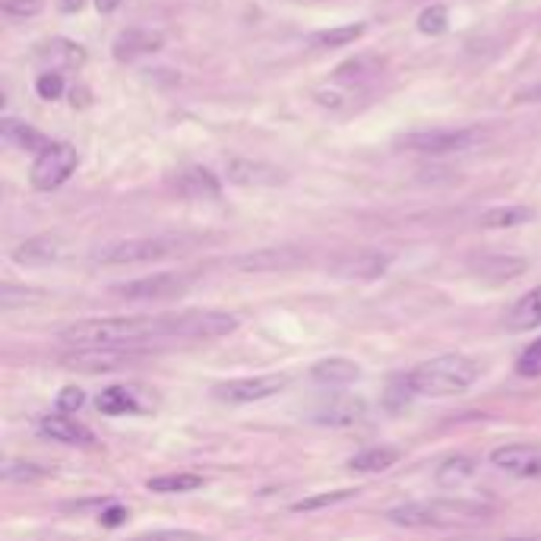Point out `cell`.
<instances>
[{"mask_svg": "<svg viewBox=\"0 0 541 541\" xmlns=\"http://www.w3.org/2000/svg\"><path fill=\"white\" fill-rule=\"evenodd\" d=\"M36 93H38V99H44V101L61 99V95H64V77L54 70L42 73V77L36 79Z\"/></svg>", "mask_w": 541, "mask_h": 541, "instance_id": "35", "label": "cell"}, {"mask_svg": "<svg viewBox=\"0 0 541 541\" xmlns=\"http://www.w3.org/2000/svg\"><path fill=\"white\" fill-rule=\"evenodd\" d=\"M136 541H203L197 532H187V529H165V532H152V535H142Z\"/></svg>", "mask_w": 541, "mask_h": 541, "instance_id": "37", "label": "cell"}, {"mask_svg": "<svg viewBox=\"0 0 541 541\" xmlns=\"http://www.w3.org/2000/svg\"><path fill=\"white\" fill-rule=\"evenodd\" d=\"M152 339H171V317H101L61 329L70 349H136Z\"/></svg>", "mask_w": 541, "mask_h": 541, "instance_id": "1", "label": "cell"}, {"mask_svg": "<svg viewBox=\"0 0 541 541\" xmlns=\"http://www.w3.org/2000/svg\"><path fill=\"white\" fill-rule=\"evenodd\" d=\"M85 406V392L79 386H64V390L57 392V412L61 415H73Z\"/></svg>", "mask_w": 541, "mask_h": 541, "instance_id": "36", "label": "cell"}, {"mask_svg": "<svg viewBox=\"0 0 541 541\" xmlns=\"http://www.w3.org/2000/svg\"><path fill=\"white\" fill-rule=\"evenodd\" d=\"M472 475H475V463H472L469 456H449L447 463L437 465L434 481L440 484V488H459V484L469 481Z\"/></svg>", "mask_w": 541, "mask_h": 541, "instance_id": "26", "label": "cell"}, {"mask_svg": "<svg viewBox=\"0 0 541 541\" xmlns=\"http://www.w3.org/2000/svg\"><path fill=\"white\" fill-rule=\"evenodd\" d=\"M165 48V36L158 28H124L114 38V57L117 61H136V57L156 54Z\"/></svg>", "mask_w": 541, "mask_h": 541, "instance_id": "14", "label": "cell"}, {"mask_svg": "<svg viewBox=\"0 0 541 541\" xmlns=\"http://www.w3.org/2000/svg\"><path fill=\"white\" fill-rule=\"evenodd\" d=\"M532 222V209L526 206H494L481 215V228H516Z\"/></svg>", "mask_w": 541, "mask_h": 541, "instance_id": "30", "label": "cell"}, {"mask_svg": "<svg viewBox=\"0 0 541 541\" xmlns=\"http://www.w3.org/2000/svg\"><path fill=\"white\" fill-rule=\"evenodd\" d=\"M526 260L522 256H506V254H488L481 256V260H475L472 263V272L481 279H488V282H510V279L522 276L526 272Z\"/></svg>", "mask_w": 541, "mask_h": 541, "instance_id": "17", "label": "cell"}, {"mask_svg": "<svg viewBox=\"0 0 541 541\" xmlns=\"http://www.w3.org/2000/svg\"><path fill=\"white\" fill-rule=\"evenodd\" d=\"M313 101L323 108H342L345 105V99H342L335 89H313Z\"/></svg>", "mask_w": 541, "mask_h": 541, "instance_id": "39", "label": "cell"}, {"mask_svg": "<svg viewBox=\"0 0 541 541\" xmlns=\"http://www.w3.org/2000/svg\"><path fill=\"white\" fill-rule=\"evenodd\" d=\"M491 465L516 478H541V449L529 443H506L491 453Z\"/></svg>", "mask_w": 541, "mask_h": 541, "instance_id": "12", "label": "cell"}, {"mask_svg": "<svg viewBox=\"0 0 541 541\" xmlns=\"http://www.w3.org/2000/svg\"><path fill=\"white\" fill-rule=\"evenodd\" d=\"M190 279L181 276V272H156V276H142L133 282L114 285V295L127 301H165V298H178L187 292Z\"/></svg>", "mask_w": 541, "mask_h": 541, "instance_id": "9", "label": "cell"}, {"mask_svg": "<svg viewBox=\"0 0 541 541\" xmlns=\"http://www.w3.org/2000/svg\"><path fill=\"white\" fill-rule=\"evenodd\" d=\"M313 380L317 384H329V386H345V384H355L361 377V367L349 358H327V361L313 364Z\"/></svg>", "mask_w": 541, "mask_h": 541, "instance_id": "20", "label": "cell"}, {"mask_svg": "<svg viewBox=\"0 0 541 541\" xmlns=\"http://www.w3.org/2000/svg\"><path fill=\"white\" fill-rule=\"evenodd\" d=\"M95 406H99L101 415H133L140 412V402L133 399V392L127 386H108V390L99 392L95 399Z\"/></svg>", "mask_w": 541, "mask_h": 541, "instance_id": "24", "label": "cell"}, {"mask_svg": "<svg viewBox=\"0 0 541 541\" xmlns=\"http://www.w3.org/2000/svg\"><path fill=\"white\" fill-rule=\"evenodd\" d=\"M392 526L402 529H427V526H456V522L488 520V506L478 500L437 497V500H412V504L392 506L386 513Z\"/></svg>", "mask_w": 541, "mask_h": 541, "instance_id": "3", "label": "cell"}, {"mask_svg": "<svg viewBox=\"0 0 541 541\" xmlns=\"http://www.w3.org/2000/svg\"><path fill=\"white\" fill-rule=\"evenodd\" d=\"M447 22H449V13H447V7H440V4L421 10V16H418V28L424 36H440L443 28H447Z\"/></svg>", "mask_w": 541, "mask_h": 541, "instance_id": "31", "label": "cell"}, {"mask_svg": "<svg viewBox=\"0 0 541 541\" xmlns=\"http://www.w3.org/2000/svg\"><path fill=\"white\" fill-rule=\"evenodd\" d=\"M364 22H349V26H335V28H327V32H317L311 38L313 48H342V44H351L364 36Z\"/></svg>", "mask_w": 541, "mask_h": 541, "instance_id": "29", "label": "cell"}, {"mask_svg": "<svg viewBox=\"0 0 541 541\" xmlns=\"http://www.w3.org/2000/svg\"><path fill=\"white\" fill-rule=\"evenodd\" d=\"M38 478H44V469H38L36 463H7L4 465V481L26 484V481H38Z\"/></svg>", "mask_w": 541, "mask_h": 541, "instance_id": "33", "label": "cell"}, {"mask_svg": "<svg viewBox=\"0 0 541 541\" xmlns=\"http://www.w3.org/2000/svg\"><path fill=\"white\" fill-rule=\"evenodd\" d=\"M390 266V256L386 254H355L349 260L335 263V272L345 279H377Z\"/></svg>", "mask_w": 541, "mask_h": 541, "instance_id": "21", "label": "cell"}, {"mask_svg": "<svg viewBox=\"0 0 541 541\" xmlns=\"http://www.w3.org/2000/svg\"><path fill=\"white\" fill-rule=\"evenodd\" d=\"M152 494H187L203 488V475H193V472H171V475H158L146 481Z\"/></svg>", "mask_w": 541, "mask_h": 541, "instance_id": "25", "label": "cell"}, {"mask_svg": "<svg viewBox=\"0 0 541 541\" xmlns=\"http://www.w3.org/2000/svg\"><path fill=\"white\" fill-rule=\"evenodd\" d=\"M402 459L396 447H370V449H361L349 459V469L351 472H386Z\"/></svg>", "mask_w": 541, "mask_h": 541, "instance_id": "23", "label": "cell"}, {"mask_svg": "<svg viewBox=\"0 0 541 541\" xmlns=\"http://www.w3.org/2000/svg\"><path fill=\"white\" fill-rule=\"evenodd\" d=\"M358 497V488H335V491H320L311 494V497H301L292 504V513H313V510H327V506L345 504V500Z\"/></svg>", "mask_w": 541, "mask_h": 541, "instance_id": "28", "label": "cell"}, {"mask_svg": "<svg viewBox=\"0 0 541 541\" xmlns=\"http://www.w3.org/2000/svg\"><path fill=\"white\" fill-rule=\"evenodd\" d=\"M136 358L133 349H77L73 355H67V367L85 370V374H101V370L124 367Z\"/></svg>", "mask_w": 541, "mask_h": 541, "instance_id": "13", "label": "cell"}, {"mask_svg": "<svg viewBox=\"0 0 541 541\" xmlns=\"http://www.w3.org/2000/svg\"><path fill=\"white\" fill-rule=\"evenodd\" d=\"M178 238H127V241L105 244L93 254V263L99 266H133V263H156L165 256L178 254Z\"/></svg>", "mask_w": 541, "mask_h": 541, "instance_id": "4", "label": "cell"}, {"mask_svg": "<svg viewBox=\"0 0 541 541\" xmlns=\"http://www.w3.org/2000/svg\"><path fill=\"white\" fill-rule=\"evenodd\" d=\"M127 506H121V504H111V506H105V510H101V516H99V522L105 529H117V526H124V522H127Z\"/></svg>", "mask_w": 541, "mask_h": 541, "instance_id": "38", "label": "cell"}, {"mask_svg": "<svg viewBox=\"0 0 541 541\" xmlns=\"http://www.w3.org/2000/svg\"><path fill=\"white\" fill-rule=\"evenodd\" d=\"M0 136L7 142H13L16 149H26V152H44L51 146L38 130H32L22 121H13V117H4V121H0Z\"/></svg>", "mask_w": 541, "mask_h": 541, "instance_id": "22", "label": "cell"}, {"mask_svg": "<svg viewBox=\"0 0 541 541\" xmlns=\"http://www.w3.org/2000/svg\"><path fill=\"white\" fill-rule=\"evenodd\" d=\"M478 380V364L465 355H437L431 361H421L406 374V384L415 396H459Z\"/></svg>", "mask_w": 541, "mask_h": 541, "instance_id": "2", "label": "cell"}, {"mask_svg": "<svg viewBox=\"0 0 541 541\" xmlns=\"http://www.w3.org/2000/svg\"><path fill=\"white\" fill-rule=\"evenodd\" d=\"M307 260L304 250L298 247H263L250 250L231 260V270L238 272H279V270H295Z\"/></svg>", "mask_w": 541, "mask_h": 541, "instance_id": "10", "label": "cell"}, {"mask_svg": "<svg viewBox=\"0 0 541 541\" xmlns=\"http://www.w3.org/2000/svg\"><path fill=\"white\" fill-rule=\"evenodd\" d=\"M516 374L520 377H541V339H535L520 358H516Z\"/></svg>", "mask_w": 541, "mask_h": 541, "instance_id": "32", "label": "cell"}, {"mask_svg": "<svg viewBox=\"0 0 541 541\" xmlns=\"http://www.w3.org/2000/svg\"><path fill=\"white\" fill-rule=\"evenodd\" d=\"M38 431H42V437H48V440L70 443V447H93L95 443L93 431L85 424H79V421L67 418V415H44Z\"/></svg>", "mask_w": 541, "mask_h": 541, "instance_id": "16", "label": "cell"}, {"mask_svg": "<svg viewBox=\"0 0 541 541\" xmlns=\"http://www.w3.org/2000/svg\"><path fill=\"white\" fill-rule=\"evenodd\" d=\"M44 7V0H0V10L10 16V20H28V16H38Z\"/></svg>", "mask_w": 541, "mask_h": 541, "instance_id": "34", "label": "cell"}, {"mask_svg": "<svg viewBox=\"0 0 541 541\" xmlns=\"http://www.w3.org/2000/svg\"><path fill=\"white\" fill-rule=\"evenodd\" d=\"M168 317L171 339H222L238 329V317L225 311H184Z\"/></svg>", "mask_w": 541, "mask_h": 541, "instance_id": "6", "label": "cell"}, {"mask_svg": "<svg viewBox=\"0 0 541 541\" xmlns=\"http://www.w3.org/2000/svg\"><path fill=\"white\" fill-rule=\"evenodd\" d=\"M57 4H61L64 13H77V10L83 7V0H57Z\"/></svg>", "mask_w": 541, "mask_h": 541, "instance_id": "41", "label": "cell"}, {"mask_svg": "<svg viewBox=\"0 0 541 541\" xmlns=\"http://www.w3.org/2000/svg\"><path fill=\"white\" fill-rule=\"evenodd\" d=\"M484 140L481 130L456 127V130H412L396 136L399 149L424 152V156H447V152H469Z\"/></svg>", "mask_w": 541, "mask_h": 541, "instance_id": "5", "label": "cell"}, {"mask_svg": "<svg viewBox=\"0 0 541 541\" xmlns=\"http://www.w3.org/2000/svg\"><path fill=\"white\" fill-rule=\"evenodd\" d=\"M538 327H541V285L522 295V298L513 304V311L506 313V329H510V333H532V329Z\"/></svg>", "mask_w": 541, "mask_h": 541, "instance_id": "19", "label": "cell"}, {"mask_svg": "<svg viewBox=\"0 0 541 541\" xmlns=\"http://www.w3.org/2000/svg\"><path fill=\"white\" fill-rule=\"evenodd\" d=\"M95 7H99V13H114L121 7V0H95Z\"/></svg>", "mask_w": 541, "mask_h": 541, "instance_id": "40", "label": "cell"}, {"mask_svg": "<svg viewBox=\"0 0 541 541\" xmlns=\"http://www.w3.org/2000/svg\"><path fill=\"white\" fill-rule=\"evenodd\" d=\"M361 415H364L361 399H342V402H333V406L323 408V412L317 415V421H320V424L342 427V424H355V421H361Z\"/></svg>", "mask_w": 541, "mask_h": 541, "instance_id": "27", "label": "cell"}, {"mask_svg": "<svg viewBox=\"0 0 541 541\" xmlns=\"http://www.w3.org/2000/svg\"><path fill=\"white\" fill-rule=\"evenodd\" d=\"M288 384H292V374H260V377L228 380V384L215 386L213 392H215V399H222V402L247 406V402H260V399L276 396V392H282Z\"/></svg>", "mask_w": 541, "mask_h": 541, "instance_id": "8", "label": "cell"}, {"mask_svg": "<svg viewBox=\"0 0 541 541\" xmlns=\"http://www.w3.org/2000/svg\"><path fill=\"white\" fill-rule=\"evenodd\" d=\"M64 241L57 235H38V238H28L22 241L20 247H13V260L20 266H48L57 263L64 256Z\"/></svg>", "mask_w": 541, "mask_h": 541, "instance_id": "15", "label": "cell"}, {"mask_svg": "<svg viewBox=\"0 0 541 541\" xmlns=\"http://www.w3.org/2000/svg\"><path fill=\"white\" fill-rule=\"evenodd\" d=\"M504 541H541V535H516V538H504Z\"/></svg>", "mask_w": 541, "mask_h": 541, "instance_id": "42", "label": "cell"}, {"mask_svg": "<svg viewBox=\"0 0 541 541\" xmlns=\"http://www.w3.org/2000/svg\"><path fill=\"white\" fill-rule=\"evenodd\" d=\"M77 162L79 156L70 142H51L48 149L38 152L28 181H32L36 190H54V187H61L77 171Z\"/></svg>", "mask_w": 541, "mask_h": 541, "instance_id": "7", "label": "cell"}, {"mask_svg": "<svg viewBox=\"0 0 541 541\" xmlns=\"http://www.w3.org/2000/svg\"><path fill=\"white\" fill-rule=\"evenodd\" d=\"M181 197L187 199H215L222 193V184L209 168H187L174 178Z\"/></svg>", "mask_w": 541, "mask_h": 541, "instance_id": "18", "label": "cell"}, {"mask_svg": "<svg viewBox=\"0 0 541 541\" xmlns=\"http://www.w3.org/2000/svg\"><path fill=\"white\" fill-rule=\"evenodd\" d=\"M225 174L238 187H279L288 181L282 168L270 162H254V158H228Z\"/></svg>", "mask_w": 541, "mask_h": 541, "instance_id": "11", "label": "cell"}]
</instances>
